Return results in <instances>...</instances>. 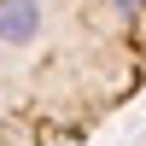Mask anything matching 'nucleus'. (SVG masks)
<instances>
[{"label":"nucleus","instance_id":"nucleus-1","mask_svg":"<svg viewBox=\"0 0 146 146\" xmlns=\"http://www.w3.org/2000/svg\"><path fill=\"white\" fill-rule=\"evenodd\" d=\"M140 88L146 0H0V140H82Z\"/></svg>","mask_w":146,"mask_h":146}]
</instances>
